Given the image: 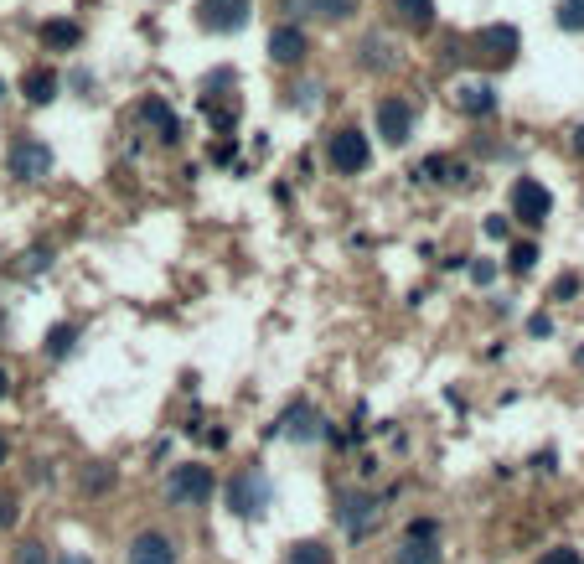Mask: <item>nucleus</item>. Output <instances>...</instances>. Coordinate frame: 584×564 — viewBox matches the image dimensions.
I'll use <instances>...</instances> for the list:
<instances>
[{"label":"nucleus","instance_id":"c85d7f7f","mask_svg":"<svg viewBox=\"0 0 584 564\" xmlns=\"http://www.w3.org/2000/svg\"><path fill=\"white\" fill-rule=\"evenodd\" d=\"M533 264H538V249H533V244H517V249H512V270H517V275H528Z\"/></svg>","mask_w":584,"mask_h":564},{"label":"nucleus","instance_id":"c756f323","mask_svg":"<svg viewBox=\"0 0 584 564\" xmlns=\"http://www.w3.org/2000/svg\"><path fill=\"white\" fill-rule=\"evenodd\" d=\"M538 564H584V559H579V549H569V544H559V549H548V554H543Z\"/></svg>","mask_w":584,"mask_h":564},{"label":"nucleus","instance_id":"393cba45","mask_svg":"<svg viewBox=\"0 0 584 564\" xmlns=\"http://www.w3.org/2000/svg\"><path fill=\"white\" fill-rule=\"evenodd\" d=\"M559 26L564 32H584V0H559Z\"/></svg>","mask_w":584,"mask_h":564},{"label":"nucleus","instance_id":"6ab92c4d","mask_svg":"<svg viewBox=\"0 0 584 564\" xmlns=\"http://www.w3.org/2000/svg\"><path fill=\"white\" fill-rule=\"evenodd\" d=\"M285 564H331V549L316 544V539H300V544H290Z\"/></svg>","mask_w":584,"mask_h":564},{"label":"nucleus","instance_id":"f3484780","mask_svg":"<svg viewBox=\"0 0 584 564\" xmlns=\"http://www.w3.org/2000/svg\"><path fill=\"white\" fill-rule=\"evenodd\" d=\"M73 342H78V326H73V321H57L52 332H47V342H42V347H47V358H68Z\"/></svg>","mask_w":584,"mask_h":564},{"label":"nucleus","instance_id":"20e7f679","mask_svg":"<svg viewBox=\"0 0 584 564\" xmlns=\"http://www.w3.org/2000/svg\"><path fill=\"white\" fill-rule=\"evenodd\" d=\"M6 166H11L16 182H47V176H52V151H47L42 140H16L11 156H6Z\"/></svg>","mask_w":584,"mask_h":564},{"label":"nucleus","instance_id":"b1692460","mask_svg":"<svg viewBox=\"0 0 584 564\" xmlns=\"http://www.w3.org/2000/svg\"><path fill=\"white\" fill-rule=\"evenodd\" d=\"M362 52H367V57H362L367 68H393V63H398L393 47H388V42H378V37H367V47H362Z\"/></svg>","mask_w":584,"mask_h":564},{"label":"nucleus","instance_id":"e433bc0d","mask_svg":"<svg viewBox=\"0 0 584 564\" xmlns=\"http://www.w3.org/2000/svg\"><path fill=\"white\" fill-rule=\"evenodd\" d=\"M63 564H88V559H83V554H68V559H63Z\"/></svg>","mask_w":584,"mask_h":564},{"label":"nucleus","instance_id":"4be33fe9","mask_svg":"<svg viewBox=\"0 0 584 564\" xmlns=\"http://www.w3.org/2000/svg\"><path fill=\"white\" fill-rule=\"evenodd\" d=\"M424 176H429V182H455V176H466V171H460L450 156H429L424 161Z\"/></svg>","mask_w":584,"mask_h":564},{"label":"nucleus","instance_id":"2f4dec72","mask_svg":"<svg viewBox=\"0 0 584 564\" xmlns=\"http://www.w3.org/2000/svg\"><path fill=\"white\" fill-rule=\"evenodd\" d=\"M212 114V125H218V130H233V109H207Z\"/></svg>","mask_w":584,"mask_h":564},{"label":"nucleus","instance_id":"ddd939ff","mask_svg":"<svg viewBox=\"0 0 584 564\" xmlns=\"http://www.w3.org/2000/svg\"><path fill=\"white\" fill-rule=\"evenodd\" d=\"M228 502H233V513H259V502H264V487L254 482V471H243V477H233V487H228Z\"/></svg>","mask_w":584,"mask_h":564},{"label":"nucleus","instance_id":"c9c22d12","mask_svg":"<svg viewBox=\"0 0 584 564\" xmlns=\"http://www.w3.org/2000/svg\"><path fill=\"white\" fill-rule=\"evenodd\" d=\"M574 145H579V151H584V125H579V130H574Z\"/></svg>","mask_w":584,"mask_h":564},{"label":"nucleus","instance_id":"f8f14e48","mask_svg":"<svg viewBox=\"0 0 584 564\" xmlns=\"http://www.w3.org/2000/svg\"><path fill=\"white\" fill-rule=\"evenodd\" d=\"M455 109L471 114V120H486V114L497 109V94H491L486 83H460V88H455Z\"/></svg>","mask_w":584,"mask_h":564},{"label":"nucleus","instance_id":"9d476101","mask_svg":"<svg viewBox=\"0 0 584 564\" xmlns=\"http://www.w3.org/2000/svg\"><path fill=\"white\" fill-rule=\"evenodd\" d=\"M476 42L486 47V57H491V63H512V57H517V47H522L517 26H486V32H481Z\"/></svg>","mask_w":584,"mask_h":564},{"label":"nucleus","instance_id":"1a4fd4ad","mask_svg":"<svg viewBox=\"0 0 584 564\" xmlns=\"http://www.w3.org/2000/svg\"><path fill=\"white\" fill-rule=\"evenodd\" d=\"M336 518H342L347 533H367V523L378 518V497H367V492H347L342 497V508H336Z\"/></svg>","mask_w":584,"mask_h":564},{"label":"nucleus","instance_id":"9b49d317","mask_svg":"<svg viewBox=\"0 0 584 564\" xmlns=\"http://www.w3.org/2000/svg\"><path fill=\"white\" fill-rule=\"evenodd\" d=\"M362 0H290L295 16H321V21H352Z\"/></svg>","mask_w":584,"mask_h":564},{"label":"nucleus","instance_id":"72a5a7b5","mask_svg":"<svg viewBox=\"0 0 584 564\" xmlns=\"http://www.w3.org/2000/svg\"><path fill=\"white\" fill-rule=\"evenodd\" d=\"M11 394V373H6V363H0V399Z\"/></svg>","mask_w":584,"mask_h":564},{"label":"nucleus","instance_id":"dca6fc26","mask_svg":"<svg viewBox=\"0 0 584 564\" xmlns=\"http://www.w3.org/2000/svg\"><path fill=\"white\" fill-rule=\"evenodd\" d=\"M42 42H47L52 52H73V47L83 42V32H78L73 21H47V26H42Z\"/></svg>","mask_w":584,"mask_h":564},{"label":"nucleus","instance_id":"f257e3e1","mask_svg":"<svg viewBox=\"0 0 584 564\" xmlns=\"http://www.w3.org/2000/svg\"><path fill=\"white\" fill-rule=\"evenodd\" d=\"M212 492H218V477H212V466H171L166 477V497L176 502V508H202V502H212Z\"/></svg>","mask_w":584,"mask_h":564},{"label":"nucleus","instance_id":"2eb2a0df","mask_svg":"<svg viewBox=\"0 0 584 564\" xmlns=\"http://www.w3.org/2000/svg\"><path fill=\"white\" fill-rule=\"evenodd\" d=\"M140 120L156 125V130H161V140H176V135H181V125H176V114H171V104H166V99H145V104H140Z\"/></svg>","mask_w":584,"mask_h":564},{"label":"nucleus","instance_id":"7c9ffc66","mask_svg":"<svg viewBox=\"0 0 584 564\" xmlns=\"http://www.w3.org/2000/svg\"><path fill=\"white\" fill-rule=\"evenodd\" d=\"M471 280H476V285H491V280H497V264H491V259H476V264H471Z\"/></svg>","mask_w":584,"mask_h":564},{"label":"nucleus","instance_id":"6e6552de","mask_svg":"<svg viewBox=\"0 0 584 564\" xmlns=\"http://www.w3.org/2000/svg\"><path fill=\"white\" fill-rule=\"evenodd\" d=\"M269 57H274V63H280V68H295V63H305V32H300V26H274V32H269Z\"/></svg>","mask_w":584,"mask_h":564},{"label":"nucleus","instance_id":"7ed1b4c3","mask_svg":"<svg viewBox=\"0 0 584 564\" xmlns=\"http://www.w3.org/2000/svg\"><path fill=\"white\" fill-rule=\"evenodd\" d=\"M125 564H181V549H176L171 533L140 528L135 539H130V549H125Z\"/></svg>","mask_w":584,"mask_h":564},{"label":"nucleus","instance_id":"412c9836","mask_svg":"<svg viewBox=\"0 0 584 564\" xmlns=\"http://www.w3.org/2000/svg\"><path fill=\"white\" fill-rule=\"evenodd\" d=\"M398 16L424 32V26H435V0H398Z\"/></svg>","mask_w":584,"mask_h":564},{"label":"nucleus","instance_id":"bb28decb","mask_svg":"<svg viewBox=\"0 0 584 564\" xmlns=\"http://www.w3.org/2000/svg\"><path fill=\"white\" fill-rule=\"evenodd\" d=\"M21 523V497L16 492H0V533H11Z\"/></svg>","mask_w":584,"mask_h":564},{"label":"nucleus","instance_id":"4c0bfd02","mask_svg":"<svg viewBox=\"0 0 584 564\" xmlns=\"http://www.w3.org/2000/svg\"><path fill=\"white\" fill-rule=\"evenodd\" d=\"M0 99H6V83H0Z\"/></svg>","mask_w":584,"mask_h":564},{"label":"nucleus","instance_id":"a211bd4d","mask_svg":"<svg viewBox=\"0 0 584 564\" xmlns=\"http://www.w3.org/2000/svg\"><path fill=\"white\" fill-rule=\"evenodd\" d=\"M78 487H83L88 497H99V492H109V487H114V466H104V461H94V466H83V477H78Z\"/></svg>","mask_w":584,"mask_h":564},{"label":"nucleus","instance_id":"39448f33","mask_svg":"<svg viewBox=\"0 0 584 564\" xmlns=\"http://www.w3.org/2000/svg\"><path fill=\"white\" fill-rule=\"evenodd\" d=\"M548 213H553L548 187H543V182H533V176H517V182H512V218H522L528 228H538Z\"/></svg>","mask_w":584,"mask_h":564},{"label":"nucleus","instance_id":"423d86ee","mask_svg":"<svg viewBox=\"0 0 584 564\" xmlns=\"http://www.w3.org/2000/svg\"><path fill=\"white\" fill-rule=\"evenodd\" d=\"M373 120H378V135H383L388 145H404V140L414 135V109H409L404 99H378Z\"/></svg>","mask_w":584,"mask_h":564},{"label":"nucleus","instance_id":"cd10ccee","mask_svg":"<svg viewBox=\"0 0 584 564\" xmlns=\"http://www.w3.org/2000/svg\"><path fill=\"white\" fill-rule=\"evenodd\" d=\"M290 435H295V440H311V435H316V430H311V409H305V404L290 409Z\"/></svg>","mask_w":584,"mask_h":564},{"label":"nucleus","instance_id":"4468645a","mask_svg":"<svg viewBox=\"0 0 584 564\" xmlns=\"http://www.w3.org/2000/svg\"><path fill=\"white\" fill-rule=\"evenodd\" d=\"M21 99L26 104H52L57 99V73L52 68H32L21 78Z\"/></svg>","mask_w":584,"mask_h":564},{"label":"nucleus","instance_id":"f03ea898","mask_svg":"<svg viewBox=\"0 0 584 564\" xmlns=\"http://www.w3.org/2000/svg\"><path fill=\"white\" fill-rule=\"evenodd\" d=\"M326 161H331V171L352 176V171H362L367 161H373V145H367L362 130H336L331 145H326Z\"/></svg>","mask_w":584,"mask_h":564},{"label":"nucleus","instance_id":"5701e85b","mask_svg":"<svg viewBox=\"0 0 584 564\" xmlns=\"http://www.w3.org/2000/svg\"><path fill=\"white\" fill-rule=\"evenodd\" d=\"M11 564H52V554H47V544H42V539H26V544H16Z\"/></svg>","mask_w":584,"mask_h":564},{"label":"nucleus","instance_id":"a878e982","mask_svg":"<svg viewBox=\"0 0 584 564\" xmlns=\"http://www.w3.org/2000/svg\"><path fill=\"white\" fill-rule=\"evenodd\" d=\"M404 539H414V544H435V539H440V523H435V518H414V523L404 528Z\"/></svg>","mask_w":584,"mask_h":564},{"label":"nucleus","instance_id":"aec40b11","mask_svg":"<svg viewBox=\"0 0 584 564\" xmlns=\"http://www.w3.org/2000/svg\"><path fill=\"white\" fill-rule=\"evenodd\" d=\"M393 564H440V544H414V539H404V549L393 554Z\"/></svg>","mask_w":584,"mask_h":564},{"label":"nucleus","instance_id":"f704fd0d","mask_svg":"<svg viewBox=\"0 0 584 564\" xmlns=\"http://www.w3.org/2000/svg\"><path fill=\"white\" fill-rule=\"evenodd\" d=\"M6 461H11V440H6V435H0V466H6Z\"/></svg>","mask_w":584,"mask_h":564},{"label":"nucleus","instance_id":"473e14b6","mask_svg":"<svg viewBox=\"0 0 584 564\" xmlns=\"http://www.w3.org/2000/svg\"><path fill=\"white\" fill-rule=\"evenodd\" d=\"M528 332H533V337H548V332H553V321H548V316H533V321H528Z\"/></svg>","mask_w":584,"mask_h":564},{"label":"nucleus","instance_id":"0eeeda50","mask_svg":"<svg viewBox=\"0 0 584 564\" xmlns=\"http://www.w3.org/2000/svg\"><path fill=\"white\" fill-rule=\"evenodd\" d=\"M249 21V0H202V26L207 32H238Z\"/></svg>","mask_w":584,"mask_h":564}]
</instances>
